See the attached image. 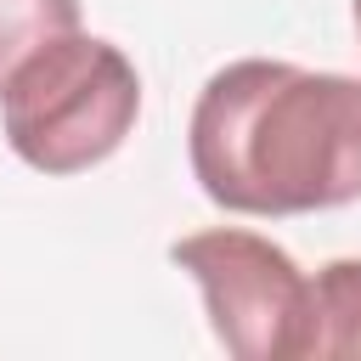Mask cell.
Listing matches in <instances>:
<instances>
[{
	"label": "cell",
	"instance_id": "cell-1",
	"mask_svg": "<svg viewBox=\"0 0 361 361\" xmlns=\"http://www.w3.org/2000/svg\"><path fill=\"white\" fill-rule=\"evenodd\" d=\"M209 203L231 214H322L361 203V79L243 56L209 73L186 124Z\"/></svg>",
	"mask_w": 361,
	"mask_h": 361
},
{
	"label": "cell",
	"instance_id": "cell-2",
	"mask_svg": "<svg viewBox=\"0 0 361 361\" xmlns=\"http://www.w3.org/2000/svg\"><path fill=\"white\" fill-rule=\"evenodd\" d=\"M141 113L135 62L96 34L39 45L0 90L6 147L39 175H85L107 164Z\"/></svg>",
	"mask_w": 361,
	"mask_h": 361
},
{
	"label": "cell",
	"instance_id": "cell-3",
	"mask_svg": "<svg viewBox=\"0 0 361 361\" xmlns=\"http://www.w3.org/2000/svg\"><path fill=\"white\" fill-rule=\"evenodd\" d=\"M169 259L203 288L214 338L243 361H310L316 282L259 231L209 226L169 248Z\"/></svg>",
	"mask_w": 361,
	"mask_h": 361
},
{
	"label": "cell",
	"instance_id": "cell-4",
	"mask_svg": "<svg viewBox=\"0 0 361 361\" xmlns=\"http://www.w3.org/2000/svg\"><path fill=\"white\" fill-rule=\"evenodd\" d=\"M361 355V259H333L316 271V333L310 361Z\"/></svg>",
	"mask_w": 361,
	"mask_h": 361
},
{
	"label": "cell",
	"instance_id": "cell-5",
	"mask_svg": "<svg viewBox=\"0 0 361 361\" xmlns=\"http://www.w3.org/2000/svg\"><path fill=\"white\" fill-rule=\"evenodd\" d=\"M79 28V0H0V90L51 39Z\"/></svg>",
	"mask_w": 361,
	"mask_h": 361
},
{
	"label": "cell",
	"instance_id": "cell-6",
	"mask_svg": "<svg viewBox=\"0 0 361 361\" xmlns=\"http://www.w3.org/2000/svg\"><path fill=\"white\" fill-rule=\"evenodd\" d=\"M355 34H361V0H355Z\"/></svg>",
	"mask_w": 361,
	"mask_h": 361
}]
</instances>
